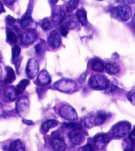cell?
I'll return each instance as SVG.
<instances>
[{"label":"cell","mask_w":135,"mask_h":151,"mask_svg":"<svg viewBox=\"0 0 135 151\" xmlns=\"http://www.w3.org/2000/svg\"><path fill=\"white\" fill-rule=\"evenodd\" d=\"M131 123L127 121L118 123L113 126L112 131V135L116 139L123 138L129 134L131 131Z\"/></svg>","instance_id":"cell-1"},{"label":"cell","mask_w":135,"mask_h":151,"mask_svg":"<svg viewBox=\"0 0 135 151\" xmlns=\"http://www.w3.org/2000/svg\"><path fill=\"white\" fill-rule=\"evenodd\" d=\"M111 13L113 17H118L122 21H128L131 17L132 11L129 5H121L118 7H113L111 9Z\"/></svg>","instance_id":"cell-2"},{"label":"cell","mask_w":135,"mask_h":151,"mask_svg":"<svg viewBox=\"0 0 135 151\" xmlns=\"http://www.w3.org/2000/svg\"><path fill=\"white\" fill-rule=\"evenodd\" d=\"M88 83L92 88L99 90H106L109 86V81L100 75L92 76L89 79Z\"/></svg>","instance_id":"cell-3"},{"label":"cell","mask_w":135,"mask_h":151,"mask_svg":"<svg viewBox=\"0 0 135 151\" xmlns=\"http://www.w3.org/2000/svg\"><path fill=\"white\" fill-rule=\"evenodd\" d=\"M111 117L109 113L99 111L96 113V115L92 117L86 119L85 121V125L87 127H91L92 125H99L105 122V121Z\"/></svg>","instance_id":"cell-4"},{"label":"cell","mask_w":135,"mask_h":151,"mask_svg":"<svg viewBox=\"0 0 135 151\" xmlns=\"http://www.w3.org/2000/svg\"><path fill=\"white\" fill-rule=\"evenodd\" d=\"M57 90L65 93L72 92L76 89V84L73 81L70 80H61L55 83Z\"/></svg>","instance_id":"cell-5"},{"label":"cell","mask_w":135,"mask_h":151,"mask_svg":"<svg viewBox=\"0 0 135 151\" xmlns=\"http://www.w3.org/2000/svg\"><path fill=\"white\" fill-rule=\"evenodd\" d=\"M50 142L54 151H65L67 148L65 142L58 133H53Z\"/></svg>","instance_id":"cell-6"},{"label":"cell","mask_w":135,"mask_h":151,"mask_svg":"<svg viewBox=\"0 0 135 151\" xmlns=\"http://www.w3.org/2000/svg\"><path fill=\"white\" fill-rule=\"evenodd\" d=\"M16 110L21 117H25L29 111V101L26 97H22L18 99L16 104Z\"/></svg>","instance_id":"cell-7"},{"label":"cell","mask_w":135,"mask_h":151,"mask_svg":"<svg viewBox=\"0 0 135 151\" xmlns=\"http://www.w3.org/2000/svg\"><path fill=\"white\" fill-rule=\"evenodd\" d=\"M59 113L65 119L74 121L77 119V114L75 109L69 106H63L59 109Z\"/></svg>","instance_id":"cell-8"},{"label":"cell","mask_w":135,"mask_h":151,"mask_svg":"<svg viewBox=\"0 0 135 151\" xmlns=\"http://www.w3.org/2000/svg\"><path fill=\"white\" fill-rule=\"evenodd\" d=\"M39 71V66L38 62L34 58H32L28 61L26 66V73L28 76L33 79L36 76Z\"/></svg>","instance_id":"cell-9"},{"label":"cell","mask_w":135,"mask_h":151,"mask_svg":"<svg viewBox=\"0 0 135 151\" xmlns=\"http://www.w3.org/2000/svg\"><path fill=\"white\" fill-rule=\"evenodd\" d=\"M21 24L22 28L27 31L32 30V29L36 27V24L35 23L34 21L32 19L29 10L27 12L26 14L23 16V17L21 21Z\"/></svg>","instance_id":"cell-10"},{"label":"cell","mask_w":135,"mask_h":151,"mask_svg":"<svg viewBox=\"0 0 135 151\" xmlns=\"http://www.w3.org/2000/svg\"><path fill=\"white\" fill-rule=\"evenodd\" d=\"M36 33L33 30L27 31L21 37V42L23 45H28L33 43L36 39Z\"/></svg>","instance_id":"cell-11"},{"label":"cell","mask_w":135,"mask_h":151,"mask_svg":"<svg viewBox=\"0 0 135 151\" xmlns=\"http://www.w3.org/2000/svg\"><path fill=\"white\" fill-rule=\"evenodd\" d=\"M48 44L52 48H56L59 47L61 42V38L59 33L55 31L52 32L48 39Z\"/></svg>","instance_id":"cell-12"},{"label":"cell","mask_w":135,"mask_h":151,"mask_svg":"<svg viewBox=\"0 0 135 151\" xmlns=\"http://www.w3.org/2000/svg\"><path fill=\"white\" fill-rule=\"evenodd\" d=\"M64 17H65V12L62 9H61L60 7L55 8V9L53 11L52 19L54 24H55V25L60 24L63 21Z\"/></svg>","instance_id":"cell-13"},{"label":"cell","mask_w":135,"mask_h":151,"mask_svg":"<svg viewBox=\"0 0 135 151\" xmlns=\"http://www.w3.org/2000/svg\"><path fill=\"white\" fill-rule=\"evenodd\" d=\"M106 143V134L99 133L96 134L94 138V146L98 150H102L105 147Z\"/></svg>","instance_id":"cell-14"},{"label":"cell","mask_w":135,"mask_h":151,"mask_svg":"<svg viewBox=\"0 0 135 151\" xmlns=\"http://www.w3.org/2000/svg\"><path fill=\"white\" fill-rule=\"evenodd\" d=\"M37 82L40 85H48L51 82V78L46 70H42L37 78Z\"/></svg>","instance_id":"cell-15"},{"label":"cell","mask_w":135,"mask_h":151,"mask_svg":"<svg viewBox=\"0 0 135 151\" xmlns=\"http://www.w3.org/2000/svg\"><path fill=\"white\" fill-rule=\"evenodd\" d=\"M69 138L71 139V142L74 145H79L83 141L84 137L82 134L77 130L72 131L69 133Z\"/></svg>","instance_id":"cell-16"},{"label":"cell","mask_w":135,"mask_h":151,"mask_svg":"<svg viewBox=\"0 0 135 151\" xmlns=\"http://www.w3.org/2000/svg\"><path fill=\"white\" fill-rule=\"evenodd\" d=\"M78 25V21L77 17L74 15H69L65 19L63 20V25L62 26L65 27L67 29H73Z\"/></svg>","instance_id":"cell-17"},{"label":"cell","mask_w":135,"mask_h":151,"mask_svg":"<svg viewBox=\"0 0 135 151\" xmlns=\"http://www.w3.org/2000/svg\"><path fill=\"white\" fill-rule=\"evenodd\" d=\"M10 151H26L25 145L19 139L13 141L9 145Z\"/></svg>","instance_id":"cell-18"},{"label":"cell","mask_w":135,"mask_h":151,"mask_svg":"<svg viewBox=\"0 0 135 151\" xmlns=\"http://www.w3.org/2000/svg\"><path fill=\"white\" fill-rule=\"evenodd\" d=\"M18 96L17 91H16V88L13 86H10L6 88L5 90V96L7 100L9 101H14L17 98Z\"/></svg>","instance_id":"cell-19"},{"label":"cell","mask_w":135,"mask_h":151,"mask_svg":"<svg viewBox=\"0 0 135 151\" xmlns=\"http://www.w3.org/2000/svg\"><path fill=\"white\" fill-rule=\"evenodd\" d=\"M58 121L54 119H50V120H48L46 121H45L44 123H43L41 127V131H42V133H45L50 130V129L55 127L56 126H58Z\"/></svg>","instance_id":"cell-20"},{"label":"cell","mask_w":135,"mask_h":151,"mask_svg":"<svg viewBox=\"0 0 135 151\" xmlns=\"http://www.w3.org/2000/svg\"><path fill=\"white\" fill-rule=\"evenodd\" d=\"M77 17L78 20L80 21V23L82 24L83 26L86 25L88 23L87 20V15H86V12L84 9H79L77 11Z\"/></svg>","instance_id":"cell-21"},{"label":"cell","mask_w":135,"mask_h":151,"mask_svg":"<svg viewBox=\"0 0 135 151\" xmlns=\"http://www.w3.org/2000/svg\"><path fill=\"white\" fill-rule=\"evenodd\" d=\"M91 68L93 70L96 72H103L105 69V66L104 63L98 59H94L92 61Z\"/></svg>","instance_id":"cell-22"},{"label":"cell","mask_w":135,"mask_h":151,"mask_svg":"<svg viewBox=\"0 0 135 151\" xmlns=\"http://www.w3.org/2000/svg\"><path fill=\"white\" fill-rule=\"evenodd\" d=\"M106 70L107 73L110 74H117L119 72L120 68L115 63H108L106 64Z\"/></svg>","instance_id":"cell-23"},{"label":"cell","mask_w":135,"mask_h":151,"mask_svg":"<svg viewBox=\"0 0 135 151\" xmlns=\"http://www.w3.org/2000/svg\"><path fill=\"white\" fill-rule=\"evenodd\" d=\"M7 70V76L4 80V82L6 83H11L14 82L16 79V76L15 72L12 68L9 66H7L6 68Z\"/></svg>","instance_id":"cell-24"},{"label":"cell","mask_w":135,"mask_h":151,"mask_svg":"<svg viewBox=\"0 0 135 151\" xmlns=\"http://www.w3.org/2000/svg\"><path fill=\"white\" fill-rule=\"evenodd\" d=\"M28 83L29 80L26 79L21 80V82L18 83V84L16 86V91H17L18 95L21 94L25 90V89L27 87V86L28 85Z\"/></svg>","instance_id":"cell-25"},{"label":"cell","mask_w":135,"mask_h":151,"mask_svg":"<svg viewBox=\"0 0 135 151\" xmlns=\"http://www.w3.org/2000/svg\"><path fill=\"white\" fill-rule=\"evenodd\" d=\"M79 1H76V0H74V1H69L68 4L67 5V12H72L76 9L79 5Z\"/></svg>","instance_id":"cell-26"},{"label":"cell","mask_w":135,"mask_h":151,"mask_svg":"<svg viewBox=\"0 0 135 151\" xmlns=\"http://www.w3.org/2000/svg\"><path fill=\"white\" fill-rule=\"evenodd\" d=\"M7 39L9 41L12 43H16L17 42V37L14 32L12 31H9L7 32Z\"/></svg>","instance_id":"cell-27"},{"label":"cell","mask_w":135,"mask_h":151,"mask_svg":"<svg viewBox=\"0 0 135 151\" xmlns=\"http://www.w3.org/2000/svg\"><path fill=\"white\" fill-rule=\"evenodd\" d=\"M41 26H42V29L45 31H48L52 28V23H51L50 21L48 19H45L42 21Z\"/></svg>","instance_id":"cell-28"},{"label":"cell","mask_w":135,"mask_h":151,"mask_svg":"<svg viewBox=\"0 0 135 151\" xmlns=\"http://www.w3.org/2000/svg\"><path fill=\"white\" fill-rule=\"evenodd\" d=\"M21 54V48L15 45L12 48V56L13 58H17Z\"/></svg>","instance_id":"cell-29"},{"label":"cell","mask_w":135,"mask_h":151,"mask_svg":"<svg viewBox=\"0 0 135 151\" xmlns=\"http://www.w3.org/2000/svg\"><path fill=\"white\" fill-rule=\"evenodd\" d=\"M65 125L66 127L72 129H73V130H79V129H81L80 125H79V124H78V123H65Z\"/></svg>","instance_id":"cell-30"},{"label":"cell","mask_w":135,"mask_h":151,"mask_svg":"<svg viewBox=\"0 0 135 151\" xmlns=\"http://www.w3.org/2000/svg\"><path fill=\"white\" fill-rule=\"evenodd\" d=\"M128 98L129 99V101L135 106V91H132V92L129 94Z\"/></svg>","instance_id":"cell-31"},{"label":"cell","mask_w":135,"mask_h":151,"mask_svg":"<svg viewBox=\"0 0 135 151\" xmlns=\"http://www.w3.org/2000/svg\"><path fill=\"white\" fill-rule=\"evenodd\" d=\"M129 139L133 144L135 145V127L129 134Z\"/></svg>","instance_id":"cell-32"},{"label":"cell","mask_w":135,"mask_h":151,"mask_svg":"<svg viewBox=\"0 0 135 151\" xmlns=\"http://www.w3.org/2000/svg\"><path fill=\"white\" fill-rule=\"evenodd\" d=\"M83 150L84 151H94V147L92 145L90 144H87L85 146L83 147Z\"/></svg>","instance_id":"cell-33"},{"label":"cell","mask_w":135,"mask_h":151,"mask_svg":"<svg viewBox=\"0 0 135 151\" xmlns=\"http://www.w3.org/2000/svg\"><path fill=\"white\" fill-rule=\"evenodd\" d=\"M6 21L8 25H13L15 22V19L12 17H11V16H8L6 19Z\"/></svg>","instance_id":"cell-34"},{"label":"cell","mask_w":135,"mask_h":151,"mask_svg":"<svg viewBox=\"0 0 135 151\" xmlns=\"http://www.w3.org/2000/svg\"><path fill=\"white\" fill-rule=\"evenodd\" d=\"M61 33L63 36L66 37L67 35L68 34V31H67V29L65 27L62 26L61 27Z\"/></svg>","instance_id":"cell-35"},{"label":"cell","mask_w":135,"mask_h":151,"mask_svg":"<svg viewBox=\"0 0 135 151\" xmlns=\"http://www.w3.org/2000/svg\"><path fill=\"white\" fill-rule=\"evenodd\" d=\"M123 2L124 3V4H125V5H128L129 4H134V3H135V0H133V1H131V0H129V1H128V0H126V1H123Z\"/></svg>","instance_id":"cell-36"},{"label":"cell","mask_w":135,"mask_h":151,"mask_svg":"<svg viewBox=\"0 0 135 151\" xmlns=\"http://www.w3.org/2000/svg\"><path fill=\"white\" fill-rule=\"evenodd\" d=\"M5 10H4V6H3V5L1 2H0V13H1L2 12H4Z\"/></svg>","instance_id":"cell-37"},{"label":"cell","mask_w":135,"mask_h":151,"mask_svg":"<svg viewBox=\"0 0 135 151\" xmlns=\"http://www.w3.org/2000/svg\"><path fill=\"white\" fill-rule=\"evenodd\" d=\"M132 25H133V27L135 29V13L133 17V19H132Z\"/></svg>","instance_id":"cell-38"},{"label":"cell","mask_w":135,"mask_h":151,"mask_svg":"<svg viewBox=\"0 0 135 151\" xmlns=\"http://www.w3.org/2000/svg\"><path fill=\"white\" fill-rule=\"evenodd\" d=\"M125 151H134V149H133V147H127V148H126V149H125Z\"/></svg>","instance_id":"cell-39"}]
</instances>
